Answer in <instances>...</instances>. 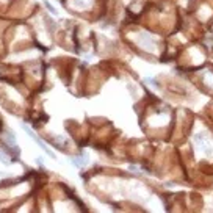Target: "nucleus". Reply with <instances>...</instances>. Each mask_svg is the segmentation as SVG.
I'll use <instances>...</instances> for the list:
<instances>
[{
    "instance_id": "20e7f679",
    "label": "nucleus",
    "mask_w": 213,
    "mask_h": 213,
    "mask_svg": "<svg viewBox=\"0 0 213 213\" xmlns=\"http://www.w3.org/2000/svg\"><path fill=\"white\" fill-rule=\"evenodd\" d=\"M44 5H46V7H47V10H49V11H50V13H52V14H58V11H57L55 8H53V7H52V5H50V3H49V2H47V0H46V2H44Z\"/></svg>"
},
{
    "instance_id": "7ed1b4c3",
    "label": "nucleus",
    "mask_w": 213,
    "mask_h": 213,
    "mask_svg": "<svg viewBox=\"0 0 213 213\" xmlns=\"http://www.w3.org/2000/svg\"><path fill=\"white\" fill-rule=\"evenodd\" d=\"M139 42L143 44V47H146V49H152L154 50L155 49V41H154V38H150V35H147V33H141L139 35Z\"/></svg>"
},
{
    "instance_id": "39448f33",
    "label": "nucleus",
    "mask_w": 213,
    "mask_h": 213,
    "mask_svg": "<svg viewBox=\"0 0 213 213\" xmlns=\"http://www.w3.org/2000/svg\"><path fill=\"white\" fill-rule=\"evenodd\" d=\"M89 0H74V3L77 5V7H86Z\"/></svg>"
},
{
    "instance_id": "f257e3e1",
    "label": "nucleus",
    "mask_w": 213,
    "mask_h": 213,
    "mask_svg": "<svg viewBox=\"0 0 213 213\" xmlns=\"http://www.w3.org/2000/svg\"><path fill=\"white\" fill-rule=\"evenodd\" d=\"M194 143L198 144V149L200 150V154H204V155H212L213 154V143L204 132H200L194 136Z\"/></svg>"
},
{
    "instance_id": "f03ea898",
    "label": "nucleus",
    "mask_w": 213,
    "mask_h": 213,
    "mask_svg": "<svg viewBox=\"0 0 213 213\" xmlns=\"http://www.w3.org/2000/svg\"><path fill=\"white\" fill-rule=\"evenodd\" d=\"M22 129H24V130H25V132L28 133V136H30V138H33V139H35V143H36V144H38V146H39V147H41L42 150H44V152H46V154H47V155H50L52 158H57V157H55V154H53V152H52V150H50V149H49V147H47V146L44 144V141H42V139H39L38 136H36V135H35V133H33V130H32V129H30V127H27L25 124H22Z\"/></svg>"
}]
</instances>
